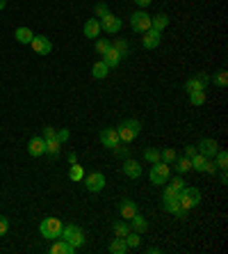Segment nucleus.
I'll return each mask as SVG.
<instances>
[{"instance_id":"1","label":"nucleus","mask_w":228,"mask_h":254,"mask_svg":"<svg viewBox=\"0 0 228 254\" xmlns=\"http://www.w3.org/2000/svg\"><path fill=\"white\" fill-rule=\"evenodd\" d=\"M117 133H119V140L121 142H135L137 138H139V133H142V124L137 119H124L121 124L117 126Z\"/></svg>"},{"instance_id":"2","label":"nucleus","mask_w":228,"mask_h":254,"mask_svg":"<svg viewBox=\"0 0 228 254\" xmlns=\"http://www.w3.org/2000/svg\"><path fill=\"white\" fill-rule=\"evenodd\" d=\"M199 201H201V190L194 186H185L180 193H178V204H180V208H185V211L194 208Z\"/></svg>"},{"instance_id":"3","label":"nucleus","mask_w":228,"mask_h":254,"mask_svg":"<svg viewBox=\"0 0 228 254\" xmlns=\"http://www.w3.org/2000/svg\"><path fill=\"white\" fill-rule=\"evenodd\" d=\"M62 227H64L62 220H57V218H46L39 225V234L44 236V238H48V241H55V238L62 236Z\"/></svg>"},{"instance_id":"4","label":"nucleus","mask_w":228,"mask_h":254,"mask_svg":"<svg viewBox=\"0 0 228 254\" xmlns=\"http://www.w3.org/2000/svg\"><path fill=\"white\" fill-rule=\"evenodd\" d=\"M59 238H64L66 243H71L73 248L78 250L82 243H85V231L78 227V225H66V227H62V236Z\"/></svg>"},{"instance_id":"5","label":"nucleus","mask_w":228,"mask_h":254,"mask_svg":"<svg viewBox=\"0 0 228 254\" xmlns=\"http://www.w3.org/2000/svg\"><path fill=\"white\" fill-rule=\"evenodd\" d=\"M149 179L153 186H164V183L169 181V165L162 161L153 163V168H151V172H149Z\"/></svg>"},{"instance_id":"6","label":"nucleus","mask_w":228,"mask_h":254,"mask_svg":"<svg viewBox=\"0 0 228 254\" xmlns=\"http://www.w3.org/2000/svg\"><path fill=\"white\" fill-rule=\"evenodd\" d=\"M130 28L139 34L146 32V30L151 28V14H146L144 9H137V12L130 16Z\"/></svg>"},{"instance_id":"7","label":"nucleus","mask_w":228,"mask_h":254,"mask_svg":"<svg viewBox=\"0 0 228 254\" xmlns=\"http://www.w3.org/2000/svg\"><path fill=\"white\" fill-rule=\"evenodd\" d=\"M98 138H101V142H103V147H107V149H114V147H119V144H121V140H119V133H117V126L101 128Z\"/></svg>"},{"instance_id":"8","label":"nucleus","mask_w":228,"mask_h":254,"mask_svg":"<svg viewBox=\"0 0 228 254\" xmlns=\"http://www.w3.org/2000/svg\"><path fill=\"white\" fill-rule=\"evenodd\" d=\"M85 188H87V193H101V190L105 188V174H103V172H91V174H87Z\"/></svg>"},{"instance_id":"9","label":"nucleus","mask_w":228,"mask_h":254,"mask_svg":"<svg viewBox=\"0 0 228 254\" xmlns=\"http://www.w3.org/2000/svg\"><path fill=\"white\" fill-rule=\"evenodd\" d=\"M98 23H101V30H105L107 34H117L119 30H121V19L119 16H114V14H105L103 19H98Z\"/></svg>"},{"instance_id":"10","label":"nucleus","mask_w":228,"mask_h":254,"mask_svg":"<svg viewBox=\"0 0 228 254\" xmlns=\"http://www.w3.org/2000/svg\"><path fill=\"white\" fill-rule=\"evenodd\" d=\"M208 85H210L208 74H196L194 78H189V81L185 83V89H187V92H205Z\"/></svg>"},{"instance_id":"11","label":"nucleus","mask_w":228,"mask_h":254,"mask_svg":"<svg viewBox=\"0 0 228 254\" xmlns=\"http://www.w3.org/2000/svg\"><path fill=\"white\" fill-rule=\"evenodd\" d=\"M160 39H162V32L160 30H153V28H149L146 32H142V44L146 51H153V48L160 46Z\"/></svg>"},{"instance_id":"12","label":"nucleus","mask_w":228,"mask_h":254,"mask_svg":"<svg viewBox=\"0 0 228 254\" xmlns=\"http://www.w3.org/2000/svg\"><path fill=\"white\" fill-rule=\"evenodd\" d=\"M196 151H199L201 156H205V158H215V154L219 151V144H217V140L203 138V140L196 144Z\"/></svg>"},{"instance_id":"13","label":"nucleus","mask_w":228,"mask_h":254,"mask_svg":"<svg viewBox=\"0 0 228 254\" xmlns=\"http://www.w3.org/2000/svg\"><path fill=\"white\" fill-rule=\"evenodd\" d=\"M30 44H32V51H37L39 55H51V51H52L51 39H48V37H44V34H34Z\"/></svg>"},{"instance_id":"14","label":"nucleus","mask_w":228,"mask_h":254,"mask_svg":"<svg viewBox=\"0 0 228 254\" xmlns=\"http://www.w3.org/2000/svg\"><path fill=\"white\" fill-rule=\"evenodd\" d=\"M27 154L32 156V158H39V156L46 154V140L39 138V135H34L32 140L27 142Z\"/></svg>"},{"instance_id":"15","label":"nucleus","mask_w":228,"mask_h":254,"mask_svg":"<svg viewBox=\"0 0 228 254\" xmlns=\"http://www.w3.org/2000/svg\"><path fill=\"white\" fill-rule=\"evenodd\" d=\"M121 168H124V174L128 179H139V176H142V163L132 161V158H126Z\"/></svg>"},{"instance_id":"16","label":"nucleus","mask_w":228,"mask_h":254,"mask_svg":"<svg viewBox=\"0 0 228 254\" xmlns=\"http://www.w3.org/2000/svg\"><path fill=\"white\" fill-rule=\"evenodd\" d=\"M82 32H85V37L87 39H98L101 37V23H98V19H87V23H85V28H82Z\"/></svg>"},{"instance_id":"17","label":"nucleus","mask_w":228,"mask_h":254,"mask_svg":"<svg viewBox=\"0 0 228 254\" xmlns=\"http://www.w3.org/2000/svg\"><path fill=\"white\" fill-rule=\"evenodd\" d=\"M76 248L71 243H66L64 238H55V243L51 245V254H73Z\"/></svg>"},{"instance_id":"18","label":"nucleus","mask_w":228,"mask_h":254,"mask_svg":"<svg viewBox=\"0 0 228 254\" xmlns=\"http://www.w3.org/2000/svg\"><path fill=\"white\" fill-rule=\"evenodd\" d=\"M119 213H121V218H124V220H130L132 215L137 213V204L132 199H128V197H126V199L119 204Z\"/></svg>"},{"instance_id":"19","label":"nucleus","mask_w":228,"mask_h":254,"mask_svg":"<svg viewBox=\"0 0 228 254\" xmlns=\"http://www.w3.org/2000/svg\"><path fill=\"white\" fill-rule=\"evenodd\" d=\"M130 229H132V231H137V234H144V231L149 229V222H146L144 215H139V211H137V213L130 218Z\"/></svg>"},{"instance_id":"20","label":"nucleus","mask_w":228,"mask_h":254,"mask_svg":"<svg viewBox=\"0 0 228 254\" xmlns=\"http://www.w3.org/2000/svg\"><path fill=\"white\" fill-rule=\"evenodd\" d=\"M189 163H192V169H194V172H205L208 165H210V158H205V156H201V154H196V156L189 158Z\"/></svg>"},{"instance_id":"21","label":"nucleus","mask_w":228,"mask_h":254,"mask_svg":"<svg viewBox=\"0 0 228 254\" xmlns=\"http://www.w3.org/2000/svg\"><path fill=\"white\" fill-rule=\"evenodd\" d=\"M121 60H124V57H121V55H119L114 48H110L107 53H103V62H105V64H107L110 69L119 67V64H121Z\"/></svg>"},{"instance_id":"22","label":"nucleus","mask_w":228,"mask_h":254,"mask_svg":"<svg viewBox=\"0 0 228 254\" xmlns=\"http://www.w3.org/2000/svg\"><path fill=\"white\" fill-rule=\"evenodd\" d=\"M167 26H169V16H167V14H155V16H151V28H153V30H160V32H162Z\"/></svg>"},{"instance_id":"23","label":"nucleus","mask_w":228,"mask_h":254,"mask_svg":"<svg viewBox=\"0 0 228 254\" xmlns=\"http://www.w3.org/2000/svg\"><path fill=\"white\" fill-rule=\"evenodd\" d=\"M171 165L176 168L178 174H185V172H189V169H192V163H189L187 156H176V161L171 163Z\"/></svg>"},{"instance_id":"24","label":"nucleus","mask_w":228,"mask_h":254,"mask_svg":"<svg viewBox=\"0 0 228 254\" xmlns=\"http://www.w3.org/2000/svg\"><path fill=\"white\" fill-rule=\"evenodd\" d=\"M112 231H114V236H121V238H124V236H128V234L132 231V229H130V222L117 220L114 225H112Z\"/></svg>"},{"instance_id":"25","label":"nucleus","mask_w":228,"mask_h":254,"mask_svg":"<svg viewBox=\"0 0 228 254\" xmlns=\"http://www.w3.org/2000/svg\"><path fill=\"white\" fill-rule=\"evenodd\" d=\"M107 71H110V67H107L103 60H98L96 64L91 67V76H94V78H98V81H103L105 76H107Z\"/></svg>"},{"instance_id":"26","label":"nucleus","mask_w":228,"mask_h":254,"mask_svg":"<svg viewBox=\"0 0 228 254\" xmlns=\"http://www.w3.org/2000/svg\"><path fill=\"white\" fill-rule=\"evenodd\" d=\"M107 250H110L112 254H126V252H128V245H126V241L121 238V236H117V238L110 243V248H107Z\"/></svg>"},{"instance_id":"27","label":"nucleus","mask_w":228,"mask_h":254,"mask_svg":"<svg viewBox=\"0 0 228 254\" xmlns=\"http://www.w3.org/2000/svg\"><path fill=\"white\" fill-rule=\"evenodd\" d=\"M14 37H16V41H19V44H30L34 34H32V30H30V28H19V30L14 32Z\"/></svg>"},{"instance_id":"28","label":"nucleus","mask_w":228,"mask_h":254,"mask_svg":"<svg viewBox=\"0 0 228 254\" xmlns=\"http://www.w3.org/2000/svg\"><path fill=\"white\" fill-rule=\"evenodd\" d=\"M126 245H128V250H135L139 248V243H142V234H137V231H130L128 236H124Z\"/></svg>"},{"instance_id":"29","label":"nucleus","mask_w":228,"mask_h":254,"mask_svg":"<svg viewBox=\"0 0 228 254\" xmlns=\"http://www.w3.org/2000/svg\"><path fill=\"white\" fill-rule=\"evenodd\" d=\"M69 179H71V181H82V179H85V169H82V165L73 163L71 169H69Z\"/></svg>"},{"instance_id":"30","label":"nucleus","mask_w":228,"mask_h":254,"mask_svg":"<svg viewBox=\"0 0 228 254\" xmlns=\"http://www.w3.org/2000/svg\"><path fill=\"white\" fill-rule=\"evenodd\" d=\"M59 149H62V144H59L55 138H52V140H46V154H51L52 158H55V156H59Z\"/></svg>"},{"instance_id":"31","label":"nucleus","mask_w":228,"mask_h":254,"mask_svg":"<svg viewBox=\"0 0 228 254\" xmlns=\"http://www.w3.org/2000/svg\"><path fill=\"white\" fill-rule=\"evenodd\" d=\"M112 48H114L121 57L128 55V41H126V39H114V41H112Z\"/></svg>"},{"instance_id":"32","label":"nucleus","mask_w":228,"mask_h":254,"mask_svg":"<svg viewBox=\"0 0 228 254\" xmlns=\"http://www.w3.org/2000/svg\"><path fill=\"white\" fill-rule=\"evenodd\" d=\"M162 208L167 211V213L176 215L178 211H180V204H178V199H162Z\"/></svg>"},{"instance_id":"33","label":"nucleus","mask_w":228,"mask_h":254,"mask_svg":"<svg viewBox=\"0 0 228 254\" xmlns=\"http://www.w3.org/2000/svg\"><path fill=\"white\" fill-rule=\"evenodd\" d=\"M176 151H174V149H162V151H160V161L162 163H167V165H171V163L176 161Z\"/></svg>"},{"instance_id":"34","label":"nucleus","mask_w":228,"mask_h":254,"mask_svg":"<svg viewBox=\"0 0 228 254\" xmlns=\"http://www.w3.org/2000/svg\"><path fill=\"white\" fill-rule=\"evenodd\" d=\"M189 103L192 106H203L205 103V92H189Z\"/></svg>"},{"instance_id":"35","label":"nucleus","mask_w":228,"mask_h":254,"mask_svg":"<svg viewBox=\"0 0 228 254\" xmlns=\"http://www.w3.org/2000/svg\"><path fill=\"white\" fill-rule=\"evenodd\" d=\"M110 48H112V41H110V39H96V53H98V55L107 53Z\"/></svg>"},{"instance_id":"36","label":"nucleus","mask_w":228,"mask_h":254,"mask_svg":"<svg viewBox=\"0 0 228 254\" xmlns=\"http://www.w3.org/2000/svg\"><path fill=\"white\" fill-rule=\"evenodd\" d=\"M215 156H217V168H219V169H226V168H228V154H226V151H222V149H219Z\"/></svg>"},{"instance_id":"37","label":"nucleus","mask_w":228,"mask_h":254,"mask_svg":"<svg viewBox=\"0 0 228 254\" xmlns=\"http://www.w3.org/2000/svg\"><path fill=\"white\" fill-rule=\"evenodd\" d=\"M144 158L153 165V163L160 161V151H157V149H146V151H144Z\"/></svg>"},{"instance_id":"38","label":"nucleus","mask_w":228,"mask_h":254,"mask_svg":"<svg viewBox=\"0 0 228 254\" xmlns=\"http://www.w3.org/2000/svg\"><path fill=\"white\" fill-rule=\"evenodd\" d=\"M167 183H169V186L174 188V190H178V193H180L182 188H185V181L180 179V174H176V176H174V179H169Z\"/></svg>"},{"instance_id":"39","label":"nucleus","mask_w":228,"mask_h":254,"mask_svg":"<svg viewBox=\"0 0 228 254\" xmlns=\"http://www.w3.org/2000/svg\"><path fill=\"white\" fill-rule=\"evenodd\" d=\"M215 83L219 87H226V83H228V71H226V69H222V71L215 76Z\"/></svg>"},{"instance_id":"40","label":"nucleus","mask_w":228,"mask_h":254,"mask_svg":"<svg viewBox=\"0 0 228 254\" xmlns=\"http://www.w3.org/2000/svg\"><path fill=\"white\" fill-rule=\"evenodd\" d=\"M94 9H96V19H103L105 14H110V7L105 5V2H98V5L94 7Z\"/></svg>"},{"instance_id":"41","label":"nucleus","mask_w":228,"mask_h":254,"mask_svg":"<svg viewBox=\"0 0 228 254\" xmlns=\"http://www.w3.org/2000/svg\"><path fill=\"white\" fill-rule=\"evenodd\" d=\"M69 135H71V133H69V128H62V131H57V133H55V140H57L59 144H64V142L69 140Z\"/></svg>"},{"instance_id":"42","label":"nucleus","mask_w":228,"mask_h":254,"mask_svg":"<svg viewBox=\"0 0 228 254\" xmlns=\"http://www.w3.org/2000/svg\"><path fill=\"white\" fill-rule=\"evenodd\" d=\"M162 199H178V190H174L171 186L164 188V193H162Z\"/></svg>"},{"instance_id":"43","label":"nucleus","mask_w":228,"mask_h":254,"mask_svg":"<svg viewBox=\"0 0 228 254\" xmlns=\"http://www.w3.org/2000/svg\"><path fill=\"white\" fill-rule=\"evenodd\" d=\"M7 229H9V220H7L5 215H0V236H5Z\"/></svg>"},{"instance_id":"44","label":"nucleus","mask_w":228,"mask_h":254,"mask_svg":"<svg viewBox=\"0 0 228 254\" xmlns=\"http://www.w3.org/2000/svg\"><path fill=\"white\" fill-rule=\"evenodd\" d=\"M55 133H57V131H55L52 126H46L44 128V140H52V138H55Z\"/></svg>"},{"instance_id":"45","label":"nucleus","mask_w":228,"mask_h":254,"mask_svg":"<svg viewBox=\"0 0 228 254\" xmlns=\"http://www.w3.org/2000/svg\"><path fill=\"white\" fill-rule=\"evenodd\" d=\"M199 151H196V144H189V147H185V156L187 158H192V156H196Z\"/></svg>"},{"instance_id":"46","label":"nucleus","mask_w":228,"mask_h":254,"mask_svg":"<svg viewBox=\"0 0 228 254\" xmlns=\"http://www.w3.org/2000/svg\"><path fill=\"white\" fill-rule=\"evenodd\" d=\"M114 154L121 156V158H128V147H124V149H121V147H114Z\"/></svg>"},{"instance_id":"47","label":"nucleus","mask_w":228,"mask_h":254,"mask_svg":"<svg viewBox=\"0 0 228 254\" xmlns=\"http://www.w3.org/2000/svg\"><path fill=\"white\" fill-rule=\"evenodd\" d=\"M137 5H139V9H144V7H149L151 2H153V0H135Z\"/></svg>"},{"instance_id":"48","label":"nucleus","mask_w":228,"mask_h":254,"mask_svg":"<svg viewBox=\"0 0 228 254\" xmlns=\"http://www.w3.org/2000/svg\"><path fill=\"white\" fill-rule=\"evenodd\" d=\"M217 169H219V168H217L215 163L210 161V165H208V169H205V172H208V174H215V172H217Z\"/></svg>"},{"instance_id":"49","label":"nucleus","mask_w":228,"mask_h":254,"mask_svg":"<svg viewBox=\"0 0 228 254\" xmlns=\"http://www.w3.org/2000/svg\"><path fill=\"white\" fill-rule=\"evenodd\" d=\"M219 181H222V183H228V174H226V169H222V176H219Z\"/></svg>"},{"instance_id":"50","label":"nucleus","mask_w":228,"mask_h":254,"mask_svg":"<svg viewBox=\"0 0 228 254\" xmlns=\"http://www.w3.org/2000/svg\"><path fill=\"white\" fill-rule=\"evenodd\" d=\"M69 163H71V165H73V163H78V156H76V154H69Z\"/></svg>"},{"instance_id":"51","label":"nucleus","mask_w":228,"mask_h":254,"mask_svg":"<svg viewBox=\"0 0 228 254\" xmlns=\"http://www.w3.org/2000/svg\"><path fill=\"white\" fill-rule=\"evenodd\" d=\"M146 252H149V254H157V252H160V248H149Z\"/></svg>"},{"instance_id":"52","label":"nucleus","mask_w":228,"mask_h":254,"mask_svg":"<svg viewBox=\"0 0 228 254\" xmlns=\"http://www.w3.org/2000/svg\"><path fill=\"white\" fill-rule=\"evenodd\" d=\"M5 7H7V0H0V12H2Z\"/></svg>"}]
</instances>
